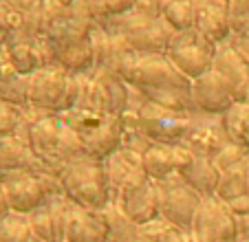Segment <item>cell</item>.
Returning a JSON list of instances; mask_svg holds the SVG:
<instances>
[{
	"label": "cell",
	"mask_w": 249,
	"mask_h": 242,
	"mask_svg": "<svg viewBox=\"0 0 249 242\" xmlns=\"http://www.w3.org/2000/svg\"><path fill=\"white\" fill-rule=\"evenodd\" d=\"M71 200L64 194H51L36 211L29 214L33 236L40 242H64Z\"/></svg>",
	"instance_id": "obj_14"
},
{
	"label": "cell",
	"mask_w": 249,
	"mask_h": 242,
	"mask_svg": "<svg viewBox=\"0 0 249 242\" xmlns=\"http://www.w3.org/2000/svg\"><path fill=\"white\" fill-rule=\"evenodd\" d=\"M157 196H159V218L185 233L192 231L194 216L203 203V196L192 185H188V181L179 172L157 181Z\"/></svg>",
	"instance_id": "obj_9"
},
{
	"label": "cell",
	"mask_w": 249,
	"mask_h": 242,
	"mask_svg": "<svg viewBox=\"0 0 249 242\" xmlns=\"http://www.w3.org/2000/svg\"><path fill=\"white\" fill-rule=\"evenodd\" d=\"M64 242H110V227L106 214L95 209H84V207H77L71 203Z\"/></svg>",
	"instance_id": "obj_17"
},
{
	"label": "cell",
	"mask_w": 249,
	"mask_h": 242,
	"mask_svg": "<svg viewBox=\"0 0 249 242\" xmlns=\"http://www.w3.org/2000/svg\"><path fill=\"white\" fill-rule=\"evenodd\" d=\"M247 154H249V150L240 148V145H236V143H227L225 148H223L221 152L214 156V163H216L218 170H225V168H230V165H234V163H238V161H243Z\"/></svg>",
	"instance_id": "obj_32"
},
{
	"label": "cell",
	"mask_w": 249,
	"mask_h": 242,
	"mask_svg": "<svg viewBox=\"0 0 249 242\" xmlns=\"http://www.w3.org/2000/svg\"><path fill=\"white\" fill-rule=\"evenodd\" d=\"M16 172H40L49 174L47 168L40 163V158L33 154L29 143L16 135L0 139V178Z\"/></svg>",
	"instance_id": "obj_20"
},
{
	"label": "cell",
	"mask_w": 249,
	"mask_h": 242,
	"mask_svg": "<svg viewBox=\"0 0 249 242\" xmlns=\"http://www.w3.org/2000/svg\"><path fill=\"white\" fill-rule=\"evenodd\" d=\"M137 117V128L150 143H168L179 145L185 141L194 126V117L190 112L170 110V108L157 106L152 102H146L141 97L139 106L132 108Z\"/></svg>",
	"instance_id": "obj_8"
},
{
	"label": "cell",
	"mask_w": 249,
	"mask_h": 242,
	"mask_svg": "<svg viewBox=\"0 0 249 242\" xmlns=\"http://www.w3.org/2000/svg\"><path fill=\"white\" fill-rule=\"evenodd\" d=\"M132 242H190V238L179 227L165 223L163 218H157L152 223L139 225Z\"/></svg>",
	"instance_id": "obj_26"
},
{
	"label": "cell",
	"mask_w": 249,
	"mask_h": 242,
	"mask_svg": "<svg viewBox=\"0 0 249 242\" xmlns=\"http://www.w3.org/2000/svg\"><path fill=\"white\" fill-rule=\"evenodd\" d=\"M194 154L185 148L183 143L179 145H168V143H148V148L141 152V170L152 178V181H161V178L177 174L192 161Z\"/></svg>",
	"instance_id": "obj_15"
},
{
	"label": "cell",
	"mask_w": 249,
	"mask_h": 242,
	"mask_svg": "<svg viewBox=\"0 0 249 242\" xmlns=\"http://www.w3.org/2000/svg\"><path fill=\"white\" fill-rule=\"evenodd\" d=\"M181 176L188 181V185H192L203 198L216 196V187H218V178H221V170L216 168L214 158L207 156H196L194 154L192 161L181 170Z\"/></svg>",
	"instance_id": "obj_22"
},
{
	"label": "cell",
	"mask_w": 249,
	"mask_h": 242,
	"mask_svg": "<svg viewBox=\"0 0 249 242\" xmlns=\"http://www.w3.org/2000/svg\"><path fill=\"white\" fill-rule=\"evenodd\" d=\"M97 24L106 31L122 35L128 42V47L137 53H165L174 35V29H170L161 16H148L137 9L128 11L119 18L99 20Z\"/></svg>",
	"instance_id": "obj_6"
},
{
	"label": "cell",
	"mask_w": 249,
	"mask_h": 242,
	"mask_svg": "<svg viewBox=\"0 0 249 242\" xmlns=\"http://www.w3.org/2000/svg\"><path fill=\"white\" fill-rule=\"evenodd\" d=\"M9 203H7V196H5V190H2V185H0V220L5 218L7 214H9Z\"/></svg>",
	"instance_id": "obj_35"
},
{
	"label": "cell",
	"mask_w": 249,
	"mask_h": 242,
	"mask_svg": "<svg viewBox=\"0 0 249 242\" xmlns=\"http://www.w3.org/2000/svg\"><path fill=\"white\" fill-rule=\"evenodd\" d=\"M0 102L29 110V75L11 73L0 79Z\"/></svg>",
	"instance_id": "obj_27"
},
{
	"label": "cell",
	"mask_w": 249,
	"mask_h": 242,
	"mask_svg": "<svg viewBox=\"0 0 249 242\" xmlns=\"http://www.w3.org/2000/svg\"><path fill=\"white\" fill-rule=\"evenodd\" d=\"M247 161L249 154L238 161V163L230 165V168L221 170V178H218V187H216V196L230 205L231 200L240 198V196H247Z\"/></svg>",
	"instance_id": "obj_23"
},
{
	"label": "cell",
	"mask_w": 249,
	"mask_h": 242,
	"mask_svg": "<svg viewBox=\"0 0 249 242\" xmlns=\"http://www.w3.org/2000/svg\"><path fill=\"white\" fill-rule=\"evenodd\" d=\"M194 242H238L243 236L240 218L218 196L203 198L190 231Z\"/></svg>",
	"instance_id": "obj_12"
},
{
	"label": "cell",
	"mask_w": 249,
	"mask_h": 242,
	"mask_svg": "<svg viewBox=\"0 0 249 242\" xmlns=\"http://www.w3.org/2000/svg\"><path fill=\"white\" fill-rule=\"evenodd\" d=\"M115 75L126 82L132 90L143 99L163 90H190L192 82L177 70V66L165 57V53H137L130 51L117 69Z\"/></svg>",
	"instance_id": "obj_2"
},
{
	"label": "cell",
	"mask_w": 249,
	"mask_h": 242,
	"mask_svg": "<svg viewBox=\"0 0 249 242\" xmlns=\"http://www.w3.org/2000/svg\"><path fill=\"white\" fill-rule=\"evenodd\" d=\"M20 27H22V14L0 2V44H7V40L14 33H18Z\"/></svg>",
	"instance_id": "obj_31"
},
{
	"label": "cell",
	"mask_w": 249,
	"mask_h": 242,
	"mask_svg": "<svg viewBox=\"0 0 249 242\" xmlns=\"http://www.w3.org/2000/svg\"><path fill=\"white\" fill-rule=\"evenodd\" d=\"M230 143L223 128V119L218 115H201L194 117V126L185 137L183 145L196 156L214 158L225 145Z\"/></svg>",
	"instance_id": "obj_16"
},
{
	"label": "cell",
	"mask_w": 249,
	"mask_h": 242,
	"mask_svg": "<svg viewBox=\"0 0 249 242\" xmlns=\"http://www.w3.org/2000/svg\"><path fill=\"white\" fill-rule=\"evenodd\" d=\"M24 115H27V110H22V108H16L0 102V139L16 135L20 123L24 121Z\"/></svg>",
	"instance_id": "obj_30"
},
{
	"label": "cell",
	"mask_w": 249,
	"mask_h": 242,
	"mask_svg": "<svg viewBox=\"0 0 249 242\" xmlns=\"http://www.w3.org/2000/svg\"><path fill=\"white\" fill-rule=\"evenodd\" d=\"M245 220V231L243 233H249V216H247V218H243Z\"/></svg>",
	"instance_id": "obj_36"
},
{
	"label": "cell",
	"mask_w": 249,
	"mask_h": 242,
	"mask_svg": "<svg viewBox=\"0 0 249 242\" xmlns=\"http://www.w3.org/2000/svg\"><path fill=\"white\" fill-rule=\"evenodd\" d=\"M16 137L27 141L40 163L53 176H60L69 163L89 156L80 137L60 115L36 112L29 108Z\"/></svg>",
	"instance_id": "obj_1"
},
{
	"label": "cell",
	"mask_w": 249,
	"mask_h": 242,
	"mask_svg": "<svg viewBox=\"0 0 249 242\" xmlns=\"http://www.w3.org/2000/svg\"><path fill=\"white\" fill-rule=\"evenodd\" d=\"M53 44V42H51ZM53 66H60L71 75H89L95 70L93 40L86 37L80 42L53 47Z\"/></svg>",
	"instance_id": "obj_21"
},
{
	"label": "cell",
	"mask_w": 249,
	"mask_h": 242,
	"mask_svg": "<svg viewBox=\"0 0 249 242\" xmlns=\"http://www.w3.org/2000/svg\"><path fill=\"white\" fill-rule=\"evenodd\" d=\"M216 51V42H212L210 37H205L196 29H185V31H174L165 49V57L177 66L181 75H185L192 82L214 66Z\"/></svg>",
	"instance_id": "obj_10"
},
{
	"label": "cell",
	"mask_w": 249,
	"mask_h": 242,
	"mask_svg": "<svg viewBox=\"0 0 249 242\" xmlns=\"http://www.w3.org/2000/svg\"><path fill=\"white\" fill-rule=\"evenodd\" d=\"M60 117L75 130V135L84 143L89 156L106 161L108 156H113L115 152H119L124 148L122 117L99 115V112L80 110V108L62 112Z\"/></svg>",
	"instance_id": "obj_5"
},
{
	"label": "cell",
	"mask_w": 249,
	"mask_h": 242,
	"mask_svg": "<svg viewBox=\"0 0 249 242\" xmlns=\"http://www.w3.org/2000/svg\"><path fill=\"white\" fill-rule=\"evenodd\" d=\"M161 18H163L165 22H168V27L174 29V31L194 29V20H196V0H163Z\"/></svg>",
	"instance_id": "obj_25"
},
{
	"label": "cell",
	"mask_w": 249,
	"mask_h": 242,
	"mask_svg": "<svg viewBox=\"0 0 249 242\" xmlns=\"http://www.w3.org/2000/svg\"><path fill=\"white\" fill-rule=\"evenodd\" d=\"M238 242H249V233H243V236H240V240Z\"/></svg>",
	"instance_id": "obj_37"
},
{
	"label": "cell",
	"mask_w": 249,
	"mask_h": 242,
	"mask_svg": "<svg viewBox=\"0 0 249 242\" xmlns=\"http://www.w3.org/2000/svg\"><path fill=\"white\" fill-rule=\"evenodd\" d=\"M247 191H249V161H247Z\"/></svg>",
	"instance_id": "obj_38"
},
{
	"label": "cell",
	"mask_w": 249,
	"mask_h": 242,
	"mask_svg": "<svg viewBox=\"0 0 249 242\" xmlns=\"http://www.w3.org/2000/svg\"><path fill=\"white\" fill-rule=\"evenodd\" d=\"M194 29L212 42L223 44L231 37V0H196Z\"/></svg>",
	"instance_id": "obj_18"
},
{
	"label": "cell",
	"mask_w": 249,
	"mask_h": 242,
	"mask_svg": "<svg viewBox=\"0 0 249 242\" xmlns=\"http://www.w3.org/2000/svg\"><path fill=\"white\" fill-rule=\"evenodd\" d=\"M11 73H16V70L11 69V64H9V55H7L5 44H0V79H5L7 75H11Z\"/></svg>",
	"instance_id": "obj_34"
},
{
	"label": "cell",
	"mask_w": 249,
	"mask_h": 242,
	"mask_svg": "<svg viewBox=\"0 0 249 242\" xmlns=\"http://www.w3.org/2000/svg\"><path fill=\"white\" fill-rule=\"evenodd\" d=\"M113 203L117 209L135 225H146L159 218V196L157 181H152L141 165H135L113 194Z\"/></svg>",
	"instance_id": "obj_7"
},
{
	"label": "cell",
	"mask_w": 249,
	"mask_h": 242,
	"mask_svg": "<svg viewBox=\"0 0 249 242\" xmlns=\"http://www.w3.org/2000/svg\"><path fill=\"white\" fill-rule=\"evenodd\" d=\"M0 185L5 190L9 209L16 214L29 216L36 211L51 194H62L57 176L40 172H16L0 178Z\"/></svg>",
	"instance_id": "obj_11"
},
{
	"label": "cell",
	"mask_w": 249,
	"mask_h": 242,
	"mask_svg": "<svg viewBox=\"0 0 249 242\" xmlns=\"http://www.w3.org/2000/svg\"><path fill=\"white\" fill-rule=\"evenodd\" d=\"M212 69L221 73L225 82L230 84L231 93H234L236 102H247V90H249V62L240 55V51L234 44L227 42L218 44L216 57H214V66Z\"/></svg>",
	"instance_id": "obj_19"
},
{
	"label": "cell",
	"mask_w": 249,
	"mask_h": 242,
	"mask_svg": "<svg viewBox=\"0 0 249 242\" xmlns=\"http://www.w3.org/2000/svg\"><path fill=\"white\" fill-rule=\"evenodd\" d=\"M93 18L97 20H110V18H119V16L132 11L139 0H89Z\"/></svg>",
	"instance_id": "obj_29"
},
{
	"label": "cell",
	"mask_w": 249,
	"mask_h": 242,
	"mask_svg": "<svg viewBox=\"0 0 249 242\" xmlns=\"http://www.w3.org/2000/svg\"><path fill=\"white\" fill-rule=\"evenodd\" d=\"M0 242H38V238L33 236L29 216L9 211L0 220Z\"/></svg>",
	"instance_id": "obj_28"
},
{
	"label": "cell",
	"mask_w": 249,
	"mask_h": 242,
	"mask_svg": "<svg viewBox=\"0 0 249 242\" xmlns=\"http://www.w3.org/2000/svg\"><path fill=\"white\" fill-rule=\"evenodd\" d=\"M221 119L230 143H236L240 148L249 150V104L234 102L230 110L225 115H221Z\"/></svg>",
	"instance_id": "obj_24"
},
{
	"label": "cell",
	"mask_w": 249,
	"mask_h": 242,
	"mask_svg": "<svg viewBox=\"0 0 249 242\" xmlns=\"http://www.w3.org/2000/svg\"><path fill=\"white\" fill-rule=\"evenodd\" d=\"M192 102L196 106V112L201 115H225L231 108V104L236 102L234 93H231L230 84L225 82L221 73H216L214 69H210L207 73L198 75L196 79H192Z\"/></svg>",
	"instance_id": "obj_13"
},
{
	"label": "cell",
	"mask_w": 249,
	"mask_h": 242,
	"mask_svg": "<svg viewBox=\"0 0 249 242\" xmlns=\"http://www.w3.org/2000/svg\"><path fill=\"white\" fill-rule=\"evenodd\" d=\"M247 104H249V90H247Z\"/></svg>",
	"instance_id": "obj_39"
},
{
	"label": "cell",
	"mask_w": 249,
	"mask_h": 242,
	"mask_svg": "<svg viewBox=\"0 0 249 242\" xmlns=\"http://www.w3.org/2000/svg\"><path fill=\"white\" fill-rule=\"evenodd\" d=\"M80 97V77L60 66H44L29 75V108L36 112L62 115L75 108Z\"/></svg>",
	"instance_id": "obj_4"
},
{
	"label": "cell",
	"mask_w": 249,
	"mask_h": 242,
	"mask_svg": "<svg viewBox=\"0 0 249 242\" xmlns=\"http://www.w3.org/2000/svg\"><path fill=\"white\" fill-rule=\"evenodd\" d=\"M230 42L234 44V47L240 51V55H243L245 60L249 62V22H247V24H243L240 29H236V31L231 33Z\"/></svg>",
	"instance_id": "obj_33"
},
{
	"label": "cell",
	"mask_w": 249,
	"mask_h": 242,
	"mask_svg": "<svg viewBox=\"0 0 249 242\" xmlns=\"http://www.w3.org/2000/svg\"><path fill=\"white\" fill-rule=\"evenodd\" d=\"M62 194L77 207L104 211L113 203V187H110L106 161L86 156L69 163L57 176Z\"/></svg>",
	"instance_id": "obj_3"
}]
</instances>
